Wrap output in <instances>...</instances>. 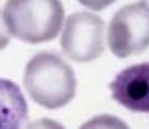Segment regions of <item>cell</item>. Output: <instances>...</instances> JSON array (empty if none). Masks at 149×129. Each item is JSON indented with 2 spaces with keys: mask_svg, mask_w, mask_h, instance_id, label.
I'll return each instance as SVG.
<instances>
[{
  "mask_svg": "<svg viewBox=\"0 0 149 129\" xmlns=\"http://www.w3.org/2000/svg\"><path fill=\"white\" fill-rule=\"evenodd\" d=\"M24 85L30 97L46 109L68 105L76 95V74L58 54L40 52L28 62Z\"/></svg>",
  "mask_w": 149,
  "mask_h": 129,
  "instance_id": "obj_1",
  "label": "cell"
},
{
  "mask_svg": "<svg viewBox=\"0 0 149 129\" xmlns=\"http://www.w3.org/2000/svg\"><path fill=\"white\" fill-rule=\"evenodd\" d=\"M2 16L10 36L28 44L54 40L64 26L60 0H8Z\"/></svg>",
  "mask_w": 149,
  "mask_h": 129,
  "instance_id": "obj_2",
  "label": "cell"
},
{
  "mask_svg": "<svg viewBox=\"0 0 149 129\" xmlns=\"http://www.w3.org/2000/svg\"><path fill=\"white\" fill-rule=\"evenodd\" d=\"M109 48L117 58L141 54L149 48V4L133 2L115 12L107 32Z\"/></svg>",
  "mask_w": 149,
  "mask_h": 129,
  "instance_id": "obj_3",
  "label": "cell"
},
{
  "mask_svg": "<svg viewBox=\"0 0 149 129\" xmlns=\"http://www.w3.org/2000/svg\"><path fill=\"white\" fill-rule=\"evenodd\" d=\"M64 54L74 62H92L103 52V20L92 12H74L60 38Z\"/></svg>",
  "mask_w": 149,
  "mask_h": 129,
  "instance_id": "obj_4",
  "label": "cell"
},
{
  "mask_svg": "<svg viewBox=\"0 0 149 129\" xmlns=\"http://www.w3.org/2000/svg\"><path fill=\"white\" fill-rule=\"evenodd\" d=\"M109 87L119 105L137 113H149V62L133 64L119 71Z\"/></svg>",
  "mask_w": 149,
  "mask_h": 129,
  "instance_id": "obj_5",
  "label": "cell"
},
{
  "mask_svg": "<svg viewBox=\"0 0 149 129\" xmlns=\"http://www.w3.org/2000/svg\"><path fill=\"white\" fill-rule=\"evenodd\" d=\"M28 117V103L20 87L0 78V129H22Z\"/></svg>",
  "mask_w": 149,
  "mask_h": 129,
  "instance_id": "obj_6",
  "label": "cell"
},
{
  "mask_svg": "<svg viewBox=\"0 0 149 129\" xmlns=\"http://www.w3.org/2000/svg\"><path fill=\"white\" fill-rule=\"evenodd\" d=\"M80 129H129V127H127L125 121H121L119 117L103 113V115H95V117L88 119Z\"/></svg>",
  "mask_w": 149,
  "mask_h": 129,
  "instance_id": "obj_7",
  "label": "cell"
},
{
  "mask_svg": "<svg viewBox=\"0 0 149 129\" xmlns=\"http://www.w3.org/2000/svg\"><path fill=\"white\" fill-rule=\"evenodd\" d=\"M26 129H66V127L60 125L54 119H38V121H32Z\"/></svg>",
  "mask_w": 149,
  "mask_h": 129,
  "instance_id": "obj_8",
  "label": "cell"
},
{
  "mask_svg": "<svg viewBox=\"0 0 149 129\" xmlns=\"http://www.w3.org/2000/svg\"><path fill=\"white\" fill-rule=\"evenodd\" d=\"M81 2L84 6H88V8H92V10H103V8H107L109 4H113L115 0H78Z\"/></svg>",
  "mask_w": 149,
  "mask_h": 129,
  "instance_id": "obj_9",
  "label": "cell"
},
{
  "mask_svg": "<svg viewBox=\"0 0 149 129\" xmlns=\"http://www.w3.org/2000/svg\"><path fill=\"white\" fill-rule=\"evenodd\" d=\"M8 42H10V32H8L6 24H4V16L0 14V50H4L8 46Z\"/></svg>",
  "mask_w": 149,
  "mask_h": 129,
  "instance_id": "obj_10",
  "label": "cell"
}]
</instances>
